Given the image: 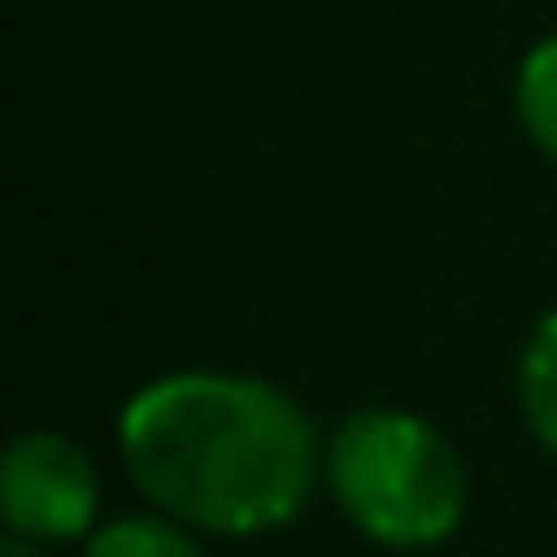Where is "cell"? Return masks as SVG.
I'll return each mask as SVG.
<instances>
[{"mask_svg": "<svg viewBox=\"0 0 557 557\" xmlns=\"http://www.w3.org/2000/svg\"><path fill=\"white\" fill-rule=\"evenodd\" d=\"M0 557H60L47 544H27V537H0Z\"/></svg>", "mask_w": 557, "mask_h": 557, "instance_id": "obj_7", "label": "cell"}, {"mask_svg": "<svg viewBox=\"0 0 557 557\" xmlns=\"http://www.w3.org/2000/svg\"><path fill=\"white\" fill-rule=\"evenodd\" d=\"M511 119L524 132V145L557 171V27L537 34L518 66H511Z\"/></svg>", "mask_w": 557, "mask_h": 557, "instance_id": "obj_5", "label": "cell"}, {"mask_svg": "<svg viewBox=\"0 0 557 557\" xmlns=\"http://www.w3.org/2000/svg\"><path fill=\"white\" fill-rule=\"evenodd\" d=\"M322 498L361 544L426 557L446 550L472 518V459L413 407H348L329 420Z\"/></svg>", "mask_w": 557, "mask_h": 557, "instance_id": "obj_2", "label": "cell"}, {"mask_svg": "<svg viewBox=\"0 0 557 557\" xmlns=\"http://www.w3.org/2000/svg\"><path fill=\"white\" fill-rule=\"evenodd\" d=\"M112 446L138 505L210 544H256L315 511L329 426L269 374L171 368L125 394Z\"/></svg>", "mask_w": 557, "mask_h": 557, "instance_id": "obj_1", "label": "cell"}, {"mask_svg": "<svg viewBox=\"0 0 557 557\" xmlns=\"http://www.w3.org/2000/svg\"><path fill=\"white\" fill-rule=\"evenodd\" d=\"M511 407H518V426L557 459V302L524 329L518 342V361H511Z\"/></svg>", "mask_w": 557, "mask_h": 557, "instance_id": "obj_4", "label": "cell"}, {"mask_svg": "<svg viewBox=\"0 0 557 557\" xmlns=\"http://www.w3.org/2000/svg\"><path fill=\"white\" fill-rule=\"evenodd\" d=\"M79 557H216V550H210L203 531H190V524H177V518L138 505V511L106 518V524L79 544Z\"/></svg>", "mask_w": 557, "mask_h": 557, "instance_id": "obj_6", "label": "cell"}, {"mask_svg": "<svg viewBox=\"0 0 557 557\" xmlns=\"http://www.w3.org/2000/svg\"><path fill=\"white\" fill-rule=\"evenodd\" d=\"M0 524L47 550H79L106 524V472L92 446L60 426H21L0 453Z\"/></svg>", "mask_w": 557, "mask_h": 557, "instance_id": "obj_3", "label": "cell"}]
</instances>
